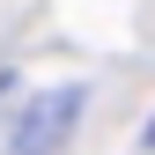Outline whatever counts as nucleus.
<instances>
[{"mask_svg": "<svg viewBox=\"0 0 155 155\" xmlns=\"http://www.w3.org/2000/svg\"><path fill=\"white\" fill-rule=\"evenodd\" d=\"M148 148H155V118H148Z\"/></svg>", "mask_w": 155, "mask_h": 155, "instance_id": "2", "label": "nucleus"}, {"mask_svg": "<svg viewBox=\"0 0 155 155\" xmlns=\"http://www.w3.org/2000/svg\"><path fill=\"white\" fill-rule=\"evenodd\" d=\"M81 104H89V89H81V81L37 89L30 104L15 111V133H8V148H15V155H59V148H67V133H74V118H81Z\"/></svg>", "mask_w": 155, "mask_h": 155, "instance_id": "1", "label": "nucleus"}]
</instances>
